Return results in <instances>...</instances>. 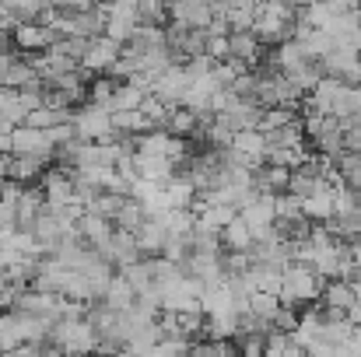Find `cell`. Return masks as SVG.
Segmentation results:
<instances>
[{"instance_id":"cell-12","label":"cell","mask_w":361,"mask_h":357,"mask_svg":"<svg viewBox=\"0 0 361 357\" xmlns=\"http://www.w3.org/2000/svg\"><path fill=\"white\" fill-rule=\"evenodd\" d=\"M165 242H169V232H165V221H161V218H147L144 228L137 232V245H140V252H147V256H158V252L165 249Z\"/></svg>"},{"instance_id":"cell-17","label":"cell","mask_w":361,"mask_h":357,"mask_svg":"<svg viewBox=\"0 0 361 357\" xmlns=\"http://www.w3.org/2000/svg\"><path fill=\"white\" fill-rule=\"evenodd\" d=\"M116 88H120V81H113V77H95L92 88H88V106H99V109L109 113V106H113V99H116Z\"/></svg>"},{"instance_id":"cell-9","label":"cell","mask_w":361,"mask_h":357,"mask_svg":"<svg viewBox=\"0 0 361 357\" xmlns=\"http://www.w3.org/2000/svg\"><path fill=\"white\" fill-rule=\"evenodd\" d=\"M46 211V196L39 186H28L18 200V232H35V221L39 214Z\"/></svg>"},{"instance_id":"cell-10","label":"cell","mask_w":361,"mask_h":357,"mask_svg":"<svg viewBox=\"0 0 361 357\" xmlns=\"http://www.w3.org/2000/svg\"><path fill=\"white\" fill-rule=\"evenodd\" d=\"M102 305H106L109 312H116V315H126V312L137 305V291L130 287V280H126L123 273H116V277H113V284H109V291H106Z\"/></svg>"},{"instance_id":"cell-8","label":"cell","mask_w":361,"mask_h":357,"mask_svg":"<svg viewBox=\"0 0 361 357\" xmlns=\"http://www.w3.org/2000/svg\"><path fill=\"white\" fill-rule=\"evenodd\" d=\"M60 35L53 32V28H46V25H18V32L11 35V42L18 46V49H25V53H46L53 42H56Z\"/></svg>"},{"instance_id":"cell-21","label":"cell","mask_w":361,"mask_h":357,"mask_svg":"<svg viewBox=\"0 0 361 357\" xmlns=\"http://www.w3.org/2000/svg\"><path fill=\"white\" fill-rule=\"evenodd\" d=\"M348 151H355V154H361V119L348 130Z\"/></svg>"},{"instance_id":"cell-1","label":"cell","mask_w":361,"mask_h":357,"mask_svg":"<svg viewBox=\"0 0 361 357\" xmlns=\"http://www.w3.org/2000/svg\"><path fill=\"white\" fill-rule=\"evenodd\" d=\"M49 340L67 357H92L99 351V344H102V337L92 326V319H63V322H56Z\"/></svg>"},{"instance_id":"cell-13","label":"cell","mask_w":361,"mask_h":357,"mask_svg":"<svg viewBox=\"0 0 361 357\" xmlns=\"http://www.w3.org/2000/svg\"><path fill=\"white\" fill-rule=\"evenodd\" d=\"M42 175H46V161H39V158H18V154L11 158V175H7L11 182H18V186L28 189V186L39 182Z\"/></svg>"},{"instance_id":"cell-4","label":"cell","mask_w":361,"mask_h":357,"mask_svg":"<svg viewBox=\"0 0 361 357\" xmlns=\"http://www.w3.org/2000/svg\"><path fill=\"white\" fill-rule=\"evenodd\" d=\"M39 189H42L49 211H63V207L78 203V193H74V172H71V168H46V175L39 179Z\"/></svg>"},{"instance_id":"cell-20","label":"cell","mask_w":361,"mask_h":357,"mask_svg":"<svg viewBox=\"0 0 361 357\" xmlns=\"http://www.w3.org/2000/svg\"><path fill=\"white\" fill-rule=\"evenodd\" d=\"M193 354V340H183V337H165L147 357H190Z\"/></svg>"},{"instance_id":"cell-19","label":"cell","mask_w":361,"mask_h":357,"mask_svg":"<svg viewBox=\"0 0 361 357\" xmlns=\"http://www.w3.org/2000/svg\"><path fill=\"white\" fill-rule=\"evenodd\" d=\"M123 203H126V196H116V193H102L92 207H88V214H95V218H106V221H116V214L123 211Z\"/></svg>"},{"instance_id":"cell-2","label":"cell","mask_w":361,"mask_h":357,"mask_svg":"<svg viewBox=\"0 0 361 357\" xmlns=\"http://www.w3.org/2000/svg\"><path fill=\"white\" fill-rule=\"evenodd\" d=\"M323 287H326V280H323L316 270L291 263V266L284 270V287H281L277 298H281L284 308H291V305H309V301L323 298Z\"/></svg>"},{"instance_id":"cell-5","label":"cell","mask_w":361,"mask_h":357,"mask_svg":"<svg viewBox=\"0 0 361 357\" xmlns=\"http://www.w3.org/2000/svg\"><path fill=\"white\" fill-rule=\"evenodd\" d=\"M190 84H193L190 70L179 67V63H172L165 74L154 77V99H161L169 109H183V102H186V95H190Z\"/></svg>"},{"instance_id":"cell-18","label":"cell","mask_w":361,"mask_h":357,"mask_svg":"<svg viewBox=\"0 0 361 357\" xmlns=\"http://www.w3.org/2000/svg\"><path fill=\"white\" fill-rule=\"evenodd\" d=\"M291 123H298L295 116V109H263V119H259V133H281L284 126H291Z\"/></svg>"},{"instance_id":"cell-15","label":"cell","mask_w":361,"mask_h":357,"mask_svg":"<svg viewBox=\"0 0 361 357\" xmlns=\"http://www.w3.org/2000/svg\"><path fill=\"white\" fill-rule=\"evenodd\" d=\"M144 221H147L144 207H140V203H133V200H126V203H123V211L116 214V221H113V228H116V232H126V235H137V232L144 228Z\"/></svg>"},{"instance_id":"cell-3","label":"cell","mask_w":361,"mask_h":357,"mask_svg":"<svg viewBox=\"0 0 361 357\" xmlns=\"http://www.w3.org/2000/svg\"><path fill=\"white\" fill-rule=\"evenodd\" d=\"M74 133L81 144H109L116 140V130H113V113L99 109V106H81L74 109Z\"/></svg>"},{"instance_id":"cell-11","label":"cell","mask_w":361,"mask_h":357,"mask_svg":"<svg viewBox=\"0 0 361 357\" xmlns=\"http://www.w3.org/2000/svg\"><path fill=\"white\" fill-rule=\"evenodd\" d=\"M221 245H225L232 256H249L252 245H256V238H252V232H249V225H245L242 218H235V221L221 232Z\"/></svg>"},{"instance_id":"cell-7","label":"cell","mask_w":361,"mask_h":357,"mask_svg":"<svg viewBox=\"0 0 361 357\" xmlns=\"http://www.w3.org/2000/svg\"><path fill=\"white\" fill-rule=\"evenodd\" d=\"M14 154L18 158H39V161H49L53 154H56V147H53V140H49V133H42V130H32V126H14Z\"/></svg>"},{"instance_id":"cell-6","label":"cell","mask_w":361,"mask_h":357,"mask_svg":"<svg viewBox=\"0 0 361 357\" xmlns=\"http://www.w3.org/2000/svg\"><path fill=\"white\" fill-rule=\"evenodd\" d=\"M123 56V46L120 42H113L109 35H95L92 42H88V53H85V60H81V70L85 74H109L116 63H120Z\"/></svg>"},{"instance_id":"cell-14","label":"cell","mask_w":361,"mask_h":357,"mask_svg":"<svg viewBox=\"0 0 361 357\" xmlns=\"http://www.w3.org/2000/svg\"><path fill=\"white\" fill-rule=\"evenodd\" d=\"M259 49H263V42H259L252 32L232 35V60H239L245 67H256V63H259Z\"/></svg>"},{"instance_id":"cell-16","label":"cell","mask_w":361,"mask_h":357,"mask_svg":"<svg viewBox=\"0 0 361 357\" xmlns=\"http://www.w3.org/2000/svg\"><path fill=\"white\" fill-rule=\"evenodd\" d=\"M204 126V119L197 116V113H190V109H172V116L165 123V133H172V137H190L193 130H200Z\"/></svg>"}]
</instances>
